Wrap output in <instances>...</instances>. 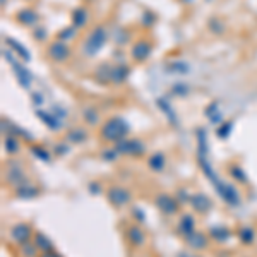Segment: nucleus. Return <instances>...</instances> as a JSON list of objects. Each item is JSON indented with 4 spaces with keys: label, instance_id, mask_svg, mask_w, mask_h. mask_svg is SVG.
Instances as JSON below:
<instances>
[{
    "label": "nucleus",
    "instance_id": "72a5a7b5",
    "mask_svg": "<svg viewBox=\"0 0 257 257\" xmlns=\"http://www.w3.org/2000/svg\"><path fill=\"white\" fill-rule=\"evenodd\" d=\"M231 127H233V123L231 122H226V123H223L221 127L216 131V134H218V138L219 139H226L228 136H230V132H231Z\"/></svg>",
    "mask_w": 257,
    "mask_h": 257
},
{
    "label": "nucleus",
    "instance_id": "7ed1b4c3",
    "mask_svg": "<svg viewBox=\"0 0 257 257\" xmlns=\"http://www.w3.org/2000/svg\"><path fill=\"white\" fill-rule=\"evenodd\" d=\"M113 148L118 151V155L132 156V158H141V156L146 155V144L136 138H131V139L125 138V139L118 141V143L113 144Z\"/></svg>",
    "mask_w": 257,
    "mask_h": 257
},
{
    "label": "nucleus",
    "instance_id": "bb28decb",
    "mask_svg": "<svg viewBox=\"0 0 257 257\" xmlns=\"http://www.w3.org/2000/svg\"><path fill=\"white\" fill-rule=\"evenodd\" d=\"M82 120H84V122L88 123L89 127L98 125V122H99L98 110L93 108V106H88V108H84V110H82Z\"/></svg>",
    "mask_w": 257,
    "mask_h": 257
},
{
    "label": "nucleus",
    "instance_id": "c9c22d12",
    "mask_svg": "<svg viewBox=\"0 0 257 257\" xmlns=\"http://www.w3.org/2000/svg\"><path fill=\"white\" fill-rule=\"evenodd\" d=\"M156 23V16L153 14V12H149V11H146L143 14V24L144 26H153V24Z\"/></svg>",
    "mask_w": 257,
    "mask_h": 257
},
{
    "label": "nucleus",
    "instance_id": "37998d69",
    "mask_svg": "<svg viewBox=\"0 0 257 257\" xmlns=\"http://www.w3.org/2000/svg\"><path fill=\"white\" fill-rule=\"evenodd\" d=\"M33 103H36V105H41L43 103V98H41V94H33Z\"/></svg>",
    "mask_w": 257,
    "mask_h": 257
},
{
    "label": "nucleus",
    "instance_id": "a211bd4d",
    "mask_svg": "<svg viewBox=\"0 0 257 257\" xmlns=\"http://www.w3.org/2000/svg\"><path fill=\"white\" fill-rule=\"evenodd\" d=\"M128 76H131V67L125 64H118L115 67H111L110 81L115 82V84H122L123 81H127Z\"/></svg>",
    "mask_w": 257,
    "mask_h": 257
},
{
    "label": "nucleus",
    "instance_id": "a19ab883",
    "mask_svg": "<svg viewBox=\"0 0 257 257\" xmlns=\"http://www.w3.org/2000/svg\"><path fill=\"white\" fill-rule=\"evenodd\" d=\"M40 257H62V255L55 250V248H52V250H43L40 254Z\"/></svg>",
    "mask_w": 257,
    "mask_h": 257
},
{
    "label": "nucleus",
    "instance_id": "1a4fd4ad",
    "mask_svg": "<svg viewBox=\"0 0 257 257\" xmlns=\"http://www.w3.org/2000/svg\"><path fill=\"white\" fill-rule=\"evenodd\" d=\"M35 233H33V228L28 225V223H16L14 226L11 228V238L14 240L19 245H24V243L31 242Z\"/></svg>",
    "mask_w": 257,
    "mask_h": 257
},
{
    "label": "nucleus",
    "instance_id": "a878e982",
    "mask_svg": "<svg viewBox=\"0 0 257 257\" xmlns=\"http://www.w3.org/2000/svg\"><path fill=\"white\" fill-rule=\"evenodd\" d=\"M33 242L36 243V247L40 248L41 252L43 250H52L53 248V243L47 235H43L41 231H35V237H33Z\"/></svg>",
    "mask_w": 257,
    "mask_h": 257
},
{
    "label": "nucleus",
    "instance_id": "c03bdc74",
    "mask_svg": "<svg viewBox=\"0 0 257 257\" xmlns=\"http://www.w3.org/2000/svg\"><path fill=\"white\" fill-rule=\"evenodd\" d=\"M6 2H7V0H2V6H6Z\"/></svg>",
    "mask_w": 257,
    "mask_h": 257
},
{
    "label": "nucleus",
    "instance_id": "4c0bfd02",
    "mask_svg": "<svg viewBox=\"0 0 257 257\" xmlns=\"http://www.w3.org/2000/svg\"><path fill=\"white\" fill-rule=\"evenodd\" d=\"M33 38L38 40V41H43L47 38V31H45V28H35V31H33Z\"/></svg>",
    "mask_w": 257,
    "mask_h": 257
},
{
    "label": "nucleus",
    "instance_id": "393cba45",
    "mask_svg": "<svg viewBox=\"0 0 257 257\" xmlns=\"http://www.w3.org/2000/svg\"><path fill=\"white\" fill-rule=\"evenodd\" d=\"M6 45H9V47L14 50L16 53H18V55L21 57V60H24V62H30L31 60L30 52L24 48L23 43H19V41H16V40H12V38H6Z\"/></svg>",
    "mask_w": 257,
    "mask_h": 257
},
{
    "label": "nucleus",
    "instance_id": "4be33fe9",
    "mask_svg": "<svg viewBox=\"0 0 257 257\" xmlns=\"http://www.w3.org/2000/svg\"><path fill=\"white\" fill-rule=\"evenodd\" d=\"M209 237L214 240V242H219V243H223V242H226V240H230L231 237V231L228 230L226 226H213L209 230Z\"/></svg>",
    "mask_w": 257,
    "mask_h": 257
},
{
    "label": "nucleus",
    "instance_id": "9d476101",
    "mask_svg": "<svg viewBox=\"0 0 257 257\" xmlns=\"http://www.w3.org/2000/svg\"><path fill=\"white\" fill-rule=\"evenodd\" d=\"M216 192L219 194V197L230 206H238L240 204V194L238 190L233 187L231 184H226V182H219V185L216 187Z\"/></svg>",
    "mask_w": 257,
    "mask_h": 257
},
{
    "label": "nucleus",
    "instance_id": "423d86ee",
    "mask_svg": "<svg viewBox=\"0 0 257 257\" xmlns=\"http://www.w3.org/2000/svg\"><path fill=\"white\" fill-rule=\"evenodd\" d=\"M48 57L57 64H64L70 59V47L67 45V41H62V40H53L52 43L48 45L47 48Z\"/></svg>",
    "mask_w": 257,
    "mask_h": 257
},
{
    "label": "nucleus",
    "instance_id": "2eb2a0df",
    "mask_svg": "<svg viewBox=\"0 0 257 257\" xmlns=\"http://www.w3.org/2000/svg\"><path fill=\"white\" fill-rule=\"evenodd\" d=\"M16 19H18L19 24H23V26H35L36 23H38L40 16L38 12H36L35 9H30V7H26V9H21L18 14H16Z\"/></svg>",
    "mask_w": 257,
    "mask_h": 257
},
{
    "label": "nucleus",
    "instance_id": "39448f33",
    "mask_svg": "<svg viewBox=\"0 0 257 257\" xmlns=\"http://www.w3.org/2000/svg\"><path fill=\"white\" fill-rule=\"evenodd\" d=\"M106 199L113 208H123L132 201V192L123 185H111L106 190Z\"/></svg>",
    "mask_w": 257,
    "mask_h": 257
},
{
    "label": "nucleus",
    "instance_id": "c756f323",
    "mask_svg": "<svg viewBox=\"0 0 257 257\" xmlns=\"http://www.w3.org/2000/svg\"><path fill=\"white\" fill-rule=\"evenodd\" d=\"M77 35V28L76 26H67L64 28V30H60L57 33V40H62V41H69L72 38H76Z\"/></svg>",
    "mask_w": 257,
    "mask_h": 257
},
{
    "label": "nucleus",
    "instance_id": "6e6552de",
    "mask_svg": "<svg viewBox=\"0 0 257 257\" xmlns=\"http://www.w3.org/2000/svg\"><path fill=\"white\" fill-rule=\"evenodd\" d=\"M151 52H153V43L148 38H141L138 41H134L131 47V57L138 64L146 62L149 59V55H151Z\"/></svg>",
    "mask_w": 257,
    "mask_h": 257
},
{
    "label": "nucleus",
    "instance_id": "f704fd0d",
    "mask_svg": "<svg viewBox=\"0 0 257 257\" xmlns=\"http://www.w3.org/2000/svg\"><path fill=\"white\" fill-rule=\"evenodd\" d=\"M101 158L105 160V161H115L118 158V151L115 148H111V149H106V151H103L101 153Z\"/></svg>",
    "mask_w": 257,
    "mask_h": 257
},
{
    "label": "nucleus",
    "instance_id": "aec40b11",
    "mask_svg": "<svg viewBox=\"0 0 257 257\" xmlns=\"http://www.w3.org/2000/svg\"><path fill=\"white\" fill-rule=\"evenodd\" d=\"M148 167L153 170V172H163L165 167H167V156L163 153H153L148 158Z\"/></svg>",
    "mask_w": 257,
    "mask_h": 257
},
{
    "label": "nucleus",
    "instance_id": "2f4dec72",
    "mask_svg": "<svg viewBox=\"0 0 257 257\" xmlns=\"http://www.w3.org/2000/svg\"><path fill=\"white\" fill-rule=\"evenodd\" d=\"M208 26H209V30L214 33V35H223V33H225V23H223L221 19H218V18H211Z\"/></svg>",
    "mask_w": 257,
    "mask_h": 257
},
{
    "label": "nucleus",
    "instance_id": "f3484780",
    "mask_svg": "<svg viewBox=\"0 0 257 257\" xmlns=\"http://www.w3.org/2000/svg\"><path fill=\"white\" fill-rule=\"evenodd\" d=\"M88 139V131L84 127H72L65 134V141L70 144H82Z\"/></svg>",
    "mask_w": 257,
    "mask_h": 257
},
{
    "label": "nucleus",
    "instance_id": "ddd939ff",
    "mask_svg": "<svg viewBox=\"0 0 257 257\" xmlns=\"http://www.w3.org/2000/svg\"><path fill=\"white\" fill-rule=\"evenodd\" d=\"M190 206L194 208V211H197L199 214H208L209 209L213 208V202L206 194H194L190 196Z\"/></svg>",
    "mask_w": 257,
    "mask_h": 257
},
{
    "label": "nucleus",
    "instance_id": "412c9836",
    "mask_svg": "<svg viewBox=\"0 0 257 257\" xmlns=\"http://www.w3.org/2000/svg\"><path fill=\"white\" fill-rule=\"evenodd\" d=\"M89 21V12L84 9V7H77V9L72 11V26H76L77 30L84 28Z\"/></svg>",
    "mask_w": 257,
    "mask_h": 257
},
{
    "label": "nucleus",
    "instance_id": "b1692460",
    "mask_svg": "<svg viewBox=\"0 0 257 257\" xmlns=\"http://www.w3.org/2000/svg\"><path fill=\"white\" fill-rule=\"evenodd\" d=\"M36 115H38L40 120H43L45 125H48L52 131H59V128H60V118L57 117V115L47 113V111H43V110H38V111H36Z\"/></svg>",
    "mask_w": 257,
    "mask_h": 257
},
{
    "label": "nucleus",
    "instance_id": "58836bf2",
    "mask_svg": "<svg viewBox=\"0 0 257 257\" xmlns=\"http://www.w3.org/2000/svg\"><path fill=\"white\" fill-rule=\"evenodd\" d=\"M69 151V146L67 144H57V148H55V155L57 156H60V155H65V153Z\"/></svg>",
    "mask_w": 257,
    "mask_h": 257
},
{
    "label": "nucleus",
    "instance_id": "4468645a",
    "mask_svg": "<svg viewBox=\"0 0 257 257\" xmlns=\"http://www.w3.org/2000/svg\"><path fill=\"white\" fill-rule=\"evenodd\" d=\"M185 243L194 248V250H204V248H208L209 245V237L206 233H202V231H194L192 235H189V237H185Z\"/></svg>",
    "mask_w": 257,
    "mask_h": 257
},
{
    "label": "nucleus",
    "instance_id": "ea45409f",
    "mask_svg": "<svg viewBox=\"0 0 257 257\" xmlns=\"http://www.w3.org/2000/svg\"><path fill=\"white\" fill-rule=\"evenodd\" d=\"M170 67H172L173 70H178V74H185V72H187V65H185V64H172Z\"/></svg>",
    "mask_w": 257,
    "mask_h": 257
},
{
    "label": "nucleus",
    "instance_id": "473e14b6",
    "mask_svg": "<svg viewBox=\"0 0 257 257\" xmlns=\"http://www.w3.org/2000/svg\"><path fill=\"white\" fill-rule=\"evenodd\" d=\"M31 153H33V155L38 156L40 160H43V161H50V153H48L45 148L38 146V144H35V146H31Z\"/></svg>",
    "mask_w": 257,
    "mask_h": 257
},
{
    "label": "nucleus",
    "instance_id": "f257e3e1",
    "mask_svg": "<svg viewBox=\"0 0 257 257\" xmlns=\"http://www.w3.org/2000/svg\"><path fill=\"white\" fill-rule=\"evenodd\" d=\"M128 132H131V125H128L127 120L113 115V117L106 118L105 122L101 123V127H99V138L105 141V143L115 144V143H118V141L125 139L128 136Z\"/></svg>",
    "mask_w": 257,
    "mask_h": 257
},
{
    "label": "nucleus",
    "instance_id": "20e7f679",
    "mask_svg": "<svg viewBox=\"0 0 257 257\" xmlns=\"http://www.w3.org/2000/svg\"><path fill=\"white\" fill-rule=\"evenodd\" d=\"M6 182L14 189L28 184V177H26V173H24L23 165H21L19 161L11 160L9 163L6 165Z\"/></svg>",
    "mask_w": 257,
    "mask_h": 257
},
{
    "label": "nucleus",
    "instance_id": "cd10ccee",
    "mask_svg": "<svg viewBox=\"0 0 257 257\" xmlns=\"http://www.w3.org/2000/svg\"><path fill=\"white\" fill-rule=\"evenodd\" d=\"M4 148H6L7 155H16V153L21 149V141L19 138H16V136L9 134L6 139H4Z\"/></svg>",
    "mask_w": 257,
    "mask_h": 257
},
{
    "label": "nucleus",
    "instance_id": "79ce46f5",
    "mask_svg": "<svg viewBox=\"0 0 257 257\" xmlns=\"http://www.w3.org/2000/svg\"><path fill=\"white\" fill-rule=\"evenodd\" d=\"M173 93H175V94H185V93H187V86L177 84L175 88H173Z\"/></svg>",
    "mask_w": 257,
    "mask_h": 257
},
{
    "label": "nucleus",
    "instance_id": "9b49d317",
    "mask_svg": "<svg viewBox=\"0 0 257 257\" xmlns=\"http://www.w3.org/2000/svg\"><path fill=\"white\" fill-rule=\"evenodd\" d=\"M4 57H6L7 60H9V64L12 65V69H14V72H16V77H18V81L21 82V86L23 88H30L31 86V81H33V76L30 72H28L24 67H21V64L19 62H16L14 59H12V55L11 53H7V52H4Z\"/></svg>",
    "mask_w": 257,
    "mask_h": 257
},
{
    "label": "nucleus",
    "instance_id": "6ab92c4d",
    "mask_svg": "<svg viewBox=\"0 0 257 257\" xmlns=\"http://www.w3.org/2000/svg\"><path fill=\"white\" fill-rule=\"evenodd\" d=\"M14 192H16V197H19V199H35V197L40 196L41 190L28 182V184H24V185H21V187L14 189Z\"/></svg>",
    "mask_w": 257,
    "mask_h": 257
},
{
    "label": "nucleus",
    "instance_id": "c85d7f7f",
    "mask_svg": "<svg viewBox=\"0 0 257 257\" xmlns=\"http://www.w3.org/2000/svg\"><path fill=\"white\" fill-rule=\"evenodd\" d=\"M228 172H230V175L233 177V180L240 182V184H245V182H247V175H245V172H243V168L240 167V165L231 163L230 167H228Z\"/></svg>",
    "mask_w": 257,
    "mask_h": 257
},
{
    "label": "nucleus",
    "instance_id": "dca6fc26",
    "mask_svg": "<svg viewBox=\"0 0 257 257\" xmlns=\"http://www.w3.org/2000/svg\"><path fill=\"white\" fill-rule=\"evenodd\" d=\"M178 231L184 238L196 231V219L192 214H182L180 221H178Z\"/></svg>",
    "mask_w": 257,
    "mask_h": 257
},
{
    "label": "nucleus",
    "instance_id": "5701e85b",
    "mask_svg": "<svg viewBox=\"0 0 257 257\" xmlns=\"http://www.w3.org/2000/svg\"><path fill=\"white\" fill-rule=\"evenodd\" d=\"M238 238L245 245H252L255 242V230L250 225H243L238 228Z\"/></svg>",
    "mask_w": 257,
    "mask_h": 257
},
{
    "label": "nucleus",
    "instance_id": "f03ea898",
    "mask_svg": "<svg viewBox=\"0 0 257 257\" xmlns=\"http://www.w3.org/2000/svg\"><path fill=\"white\" fill-rule=\"evenodd\" d=\"M106 40H108V33L103 24H96L93 30L89 31V35L86 36L84 45H82V52L86 57H94L101 52V48L105 47Z\"/></svg>",
    "mask_w": 257,
    "mask_h": 257
},
{
    "label": "nucleus",
    "instance_id": "e433bc0d",
    "mask_svg": "<svg viewBox=\"0 0 257 257\" xmlns=\"http://www.w3.org/2000/svg\"><path fill=\"white\" fill-rule=\"evenodd\" d=\"M158 105L161 106V110H165L168 113V118L170 120H175V115H173V110H170V105L165 99H158Z\"/></svg>",
    "mask_w": 257,
    "mask_h": 257
},
{
    "label": "nucleus",
    "instance_id": "f8f14e48",
    "mask_svg": "<svg viewBox=\"0 0 257 257\" xmlns=\"http://www.w3.org/2000/svg\"><path fill=\"white\" fill-rule=\"evenodd\" d=\"M125 238L131 245L134 247H143L146 243V233L139 225H131L125 231Z\"/></svg>",
    "mask_w": 257,
    "mask_h": 257
},
{
    "label": "nucleus",
    "instance_id": "0eeeda50",
    "mask_svg": "<svg viewBox=\"0 0 257 257\" xmlns=\"http://www.w3.org/2000/svg\"><path fill=\"white\" fill-rule=\"evenodd\" d=\"M155 206L158 208V211L165 214V216H173V214L178 213V208H180V202L175 196L172 194H158L155 199Z\"/></svg>",
    "mask_w": 257,
    "mask_h": 257
},
{
    "label": "nucleus",
    "instance_id": "7c9ffc66",
    "mask_svg": "<svg viewBox=\"0 0 257 257\" xmlns=\"http://www.w3.org/2000/svg\"><path fill=\"white\" fill-rule=\"evenodd\" d=\"M38 250L40 248L36 247V243L33 242H28V243H24V245H21V255L23 257H36V254H38Z\"/></svg>",
    "mask_w": 257,
    "mask_h": 257
}]
</instances>
